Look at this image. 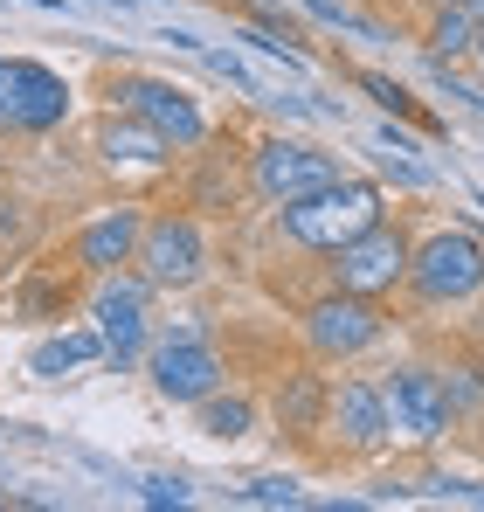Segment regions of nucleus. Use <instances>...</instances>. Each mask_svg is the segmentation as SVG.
Returning <instances> with one entry per match:
<instances>
[{
    "label": "nucleus",
    "mask_w": 484,
    "mask_h": 512,
    "mask_svg": "<svg viewBox=\"0 0 484 512\" xmlns=\"http://www.w3.org/2000/svg\"><path fill=\"white\" fill-rule=\"evenodd\" d=\"M277 429L284 436H312V429H325V409H332V381L325 374H291L284 388H277Z\"/></svg>",
    "instance_id": "2eb2a0df"
},
{
    "label": "nucleus",
    "mask_w": 484,
    "mask_h": 512,
    "mask_svg": "<svg viewBox=\"0 0 484 512\" xmlns=\"http://www.w3.org/2000/svg\"><path fill=\"white\" fill-rule=\"evenodd\" d=\"M70 118V84L28 56H0V132H56Z\"/></svg>",
    "instance_id": "1a4fd4ad"
},
{
    "label": "nucleus",
    "mask_w": 484,
    "mask_h": 512,
    "mask_svg": "<svg viewBox=\"0 0 484 512\" xmlns=\"http://www.w3.org/2000/svg\"><path fill=\"white\" fill-rule=\"evenodd\" d=\"M97 153H104V167H146V173L173 160V146H166L146 118H132V111H125V125L111 118V125L97 132Z\"/></svg>",
    "instance_id": "4468645a"
},
{
    "label": "nucleus",
    "mask_w": 484,
    "mask_h": 512,
    "mask_svg": "<svg viewBox=\"0 0 484 512\" xmlns=\"http://www.w3.org/2000/svg\"><path fill=\"white\" fill-rule=\"evenodd\" d=\"M298 333H305V346H312V360L346 367V360H360V353H374V346L388 340V319H381L374 298L332 284V291H319V298L298 312Z\"/></svg>",
    "instance_id": "f03ea898"
},
{
    "label": "nucleus",
    "mask_w": 484,
    "mask_h": 512,
    "mask_svg": "<svg viewBox=\"0 0 484 512\" xmlns=\"http://www.w3.org/2000/svg\"><path fill=\"white\" fill-rule=\"evenodd\" d=\"M471 56H478V63H484V21H478V42H471Z\"/></svg>",
    "instance_id": "b1692460"
},
{
    "label": "nucleus",
    "mask_w": 484,
    "mask_h": 512,
    "mask_svg": "<svg viewBox=\"0 0 484 512\" xmlns=\"http://www.w3.org/2000/svg\"><path fill=\"white\" fill-rule=\"evenodd\" d=\"M153 291H194L208 277V229L194 208H160L146 215V236H139V263H132Z\"/></svg>",
    "instance_id": "7ed1b4c3"
},
{
    "label": "nucleus",
    "mask_w": 484,
    "mask_h": 512,
    "mask_svg": "<svg viewBox=\"0 0 484 512\" xmlns=\"http://www.w3.org/2000/svg\"><path fill=\"white\" fill-rule=\"evenodd\" d=\"M408 291L422 305H471L484 291V243L471 229H436L408 256Z\"/></svg>",
    "instance_id": "20e7f679"
},
{
    "label": "nucleus",
    "mask_w": 484,
    "mask_h": 512,
    "mask_svg": "<svg viewBox=\"0 0 484 512\" xmlns=\"http://www.w3.org/2000/svg\"><path fill=\"white\" fill-rule=\"evenodd\" d=\"M104 353V333L90 326V333H63V340H42L35 353H28V367L42 374V381H63L70 367H83V360H97Z\"/></svg>",
    "instance_id": "f3484780"
},
{
    "label": "nucleus",
    "mask_w": 484,
    "mask_h": 512,
    "mask_svg": "<svg viewBox=\"0 0 484 512\" xmlns=\"http://www.w3.org/2000/svg\"><path fill=\"white\" fill-rule=\"evenodd\" d=\"M201 173H194V194H187V208H208V215H229V201H236V167L222 173V153H194Z\"/></svg>",
    "instance_id": "6ab92c4d"
},
{
    "label": "nucleus",
    "mask_w": 484,
    "mask_h": 512,
    "mask_svg": "<svg viewBox=\"0 0 484 512\" xmlns=\"http://www.w3.org/2000/svg\"><path fill=\"white\" fill-rule=\"evenodd\" d=\"M471 42H478V14H471L464 0H450V7L429 21V56H436V63H457V56H471Z\"/></svg>",
    "instance_id": "a211bd4d"
},
{
    "label": "nucleus",
    "mask_w": 484,
    "mask_h": 512,
    "mask_svg": "<svg viewBox=\"0 0 484 512\" xmlns=\"http://www.w3.org/2000/svg\"><path fill=\"white\" fill-rule=\"evenodd\" d=\"M381 395H388V423L402 443H436L443 429H450V388H443V374L436 367H422V360H402V367H388L381 374Z\"/></svg>",
    "instance_id": "9d476101"
},
{
    "label": "nucleus",
    "mask_w": 484,
    "mask_h": 512,
    "mask_svg": "<svg viewBox=\"0 0 484 512\" xmlns=\"http://www.w3.org/2000/svg\"><path fill=\"white\" fill-rule=\"evenodd\" d=\"M381 215H388L381 187L360 180V173H339L332 187L305 194V201H291V208H277V236L298 243V250H325V256H332L339 243H353L360 229H374Z\"/></svg>",
    "instance_id": "f257e3e1"
},
{
    "label": "nucleus",
    "mask_w": 484,
    "mask_h": 512,
    "mask_svg": "<svg viewBox=\"0 0 484 512\" xmlns=\"http://www.w3.org/2000/svg\"><path fill=\"white\" fill-rule=\"evenodd\" d=\"M325 429H332V443H339L346 457H381V450L395 443V423H388V395H381V381H360V374L332 381Z\"/></svg>",
    "instance_id": "f8f14e48"
},
{
    "label": "nucleus",
    "mask_w": 484,
    "mask_h": 512,
    "mask_svg": "<svg viewBox=\"0 0 484 512\" xmlns=\"http://www.w3.org/2000/svg\"><path fill=\"white\" fill-rule=\"evenodd\" d=\"M242 499H249V506H291V499H298V478H249Z\"/></svg>",
    "instance_id": "aec40b11"
},
{
    "label": "nucleus",
    "mask_w": 484,
    "mask_h": 512,
    "mask_svg": "<svg viewBox=\"0 0 484 512\" xmlns=\"http://www.w3.org/2000/svg\"><path fill=\"white\" fill-rule=\"evenodd\" d=\"M146 381H153L160 402L194 409V402H208L229 381V367H222V353L201 340V333H160V340L146 346Z\"/></svg>",
    "instance_id": "0eeeda50"
},
{
    "label": "nucleus",
    "mask_w": 484,
    "mask_h": 512,
    "mask_svg": "<svg viewBox=\"0 0 484 512\" xmlns=\"http://www.w3.org/2000/svg\"><path fill=\"white\" fill-rule=\"evenodd\" d=\"M339 153H325L312 139H263L256 153H249V194L263 201V208H291V201H305V194H319L339 180Z\"/></svg>",
    "instance_id": "39448f33"
},
{
    "label": "nucleus",
    "mask_w": 484,
    "mask_h": 512,
    "mask_svg": "<svg viewBox=\"0 0 484 512\" xmlns=\"http://www.w3.org/2000/svg\"><path fill=\"white\" fill-rule=\"evenodd\" d=\"M153 284L139 277V270H111V277H97V291H90V326L104 333V353H111V367H139L146 360V346H153Z\"/></svg>",
    "instance_id": "423d86ee"
},
{
    "label": "nucleus",
    "mask_w": 484,
    "mask_h": 512,
    "mask_svg": "<svg viewBox=\"0 0 484 512\" xmlns=\"http://www.w3.org/2000/svg\"><path fill=\"white\" fill-rule=\"evenodd\" d=\"M443 388H450V409L464 416V409H478L484 402V381L471 374V367H457V374H443Z\"/></svg>",
    "instance_id": "412c9836"
},
{
    "label": "nucleus",
    "mask_w": 484,
    "mask_h": 512,
    "mask_svg": "<svg viewBox=\"0 0 484 512\" xmlns=\"http://www.w3.org/2000/svg\"><path fill=\"white\" fill-rule=\"evenodd\" d=\"M408 256H415V243H408L402 222H374V229H360L353 243H339L332 250V284L339 291H360V298H381V291H395V284H408Z\"/></svg>",
    "instance_id": "6e6552de"
},
{
    "label": "nucleus",
    "mask_w": 484,
    "mask_h": 512,
    "mask_svg": "<svg viewBox=\"0 0 484 512\" xmlns=\"http://www.w3.org/2000/svg\"><path fill=\"white\" fill-rule=\"evenodd\" d=\"M118 97H125V111H132V118H146V125L160 132L173 153H187V160H194V153L208 146V118H201L194 90H180L173 77H125Z\"/></svg>",
    "instance_id": "9b49d317"
},
{
    "label": "nucleus",
    "mask_w": 484,
    "mask_h": 512,
    "mask_svg": "<svg viewBox=\"0 0 484 512\" xmlns=\"http://www.w3.org/2000/svg\"><path fill=\"white\" fill-rule=\"evenodd\" d=\"M305 7H312L319 21H332V28H353V35H374V28H367V21H360V14H353L346 0H305Z\"/></svg>",
    "instance_id": "4be33fe9"
},
{
    "label": "nucleus",
    "mask_w": 484,
    "mask_h": 512,
    "mask_svg": "<svg viewBox=\"0 0 484 512\" xmlns=\"http://www.w3.org/2000/svg\"><path fill=\"white\" fill-rule=\"evenodd\" d=\"M464 7H471V14H478V21H484V0H464Z\"/></svg>",
    "instance_id": "393cba45"
},
{
    "label": "nucleus",
    "mask_w": 484,
    "mask_h": 512,
    "mask_svg": "<svg viewBox=\"0 0 484 512\" xmlns=\"http://www.w3.org/2000/svg\"><path fill=\"white\" fill-rule=\"evenodd\" d=\"M139 236H146V208H132V201H118V208H104V215H90L77 229V263L90 277H111V270H132L139 263Z\"/></svg>",
    "instance_id": "ddd939ff"
},
{
    "label": "nucleus",
    "mask_w": 484,
    "mask_h": 512,
    "mask_svg": "<svg viewBox=\"0 0 484 512\" xmlns=\"http://www.w3.org/2000/svg\"><path fill=\"white\" fill-rule=\"evenodd\" d=\"M256 416H263L256 395H249V388H229V381H222L208 402H194V429L215 436V443H242V436L256 429Z\"/></svg>",
    "instance_id": "dca6fc26"
},
{
    "label": "nucleus",
    "mask_w": 484,
    "mask_h": 512,
    "mask_svg": "<svg viewBox=\"0 0 484 512\" xmlns=\"http://www.w3.org/2000/svg\"><path fill=\"white\" fill-rule=\"evenodd\" d=\"M367 90H374V97H381V104H388V111H408V97L395 84H381V77H367Z\"/></svg>",
    "instance_id": "5701e85b"
}]
</instances>
